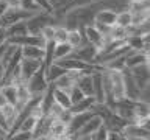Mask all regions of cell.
Wrapping results in <instances>:
<instances>
[{
  "label": "cell",
  "instance_id": "obj_1",
  "mask_svg": "<svg viewBox=\"0 0 150 140\" xmlns=\"http://www.w3.org/2000/svg\"><path fill=\"white\" fill-rule=\"evenodd\" d=\"M35 13L38 11H28V9H23L21 6H8L2 14V17H0V28H8L9 25H13L16 22L27 20Z\"/></svg>",
  "mask_w": 150,
  "mask_h": 140
},
{
  "label": "cell",
  "instance_id": "obj_2",
  "mask_svg": "<svg viewBox=\"0 0 150 140\" xmlns=\"http://www.w3.org/2000/svg\"><path fill=\"white\" fill-rule=\"evenodd\" d=\"M47 86H49V81L45 78V67L44 64H41V67L27 79V87L31 95H35V93H42L47 89Z\"/></svg>",
  "mask_w": 150,
  "mask_h": 140
},
{
  "label": "cell",
  "instance_id": "obj_3",
  "mask_svg": "<svg viewBox=\"0 0 150 140\" xmlns=\"http://www.w3.org/2000/svg\"><path fill=\"white\" fill-rule=\"evenodd\" d=\"M69 55L74 56V58H78V59L84 61V62L96 64V58L98 55V48H97V47H94L92 44H89V42L83 41L81 44H80L78 47H75Z\"/></svg>",
  "mask_w": 150,
  "mask_h": 140
},
{
  "label": "cell",
  "instance_id": "obj_4",
  "mask_svg": "<svg viewBox=\"0 0 150 140\" xmlns=\"http://www.w3.org/2000/svg\"><path fill=\"white\" fill-rule=\"evenodd\" d=\"M122 135H124V139H128V140H133V139L134 140H149L150 129L138 123H128L122 129Z\"/></svg>",
  "mask_w": 150,
  "mask_h": 140
},
{
  "label": "cell",
  "instance_id": "obj_5",
  "mask_svg": "<svg viewBox=\"0 0 150 140\" xmlns=\"http://www.w3.org/2000/svg\"><path fill=\"white\" fill-rule=\"evenodd\" d=\"M80 31H81V34H83V41L92 44L94 47H97L98 50L103 47V44H105V36L94 27V23H89V25L83 27V30H80Z\"/></svg>",
  "mask_w": 150,
  "mask_h": 140
},
{
  "label": "cell",
  "instance_id": "obj_6",
  "mask_svg": "<svg viewBox=\"0 0 150 140\" xmlns=\"http://www.w3.org/2000/svg\"><path fill=\"white\" fill-rule=\"evenodd\" d=\"M120 72H122V76H124V84H125V97L130 98V100H134L136 101L139 98V92H141L139 86L136 84V81H134V78H133V75H131L128 67H124Z\"/></svg>",
  "mask_w": 150,
  "mask_h": 140
},
{
  "label": "cell",
  "instance_id": "obj_7",
  "mask_svg": "<svg viewBox=\"0 0 150 140\" xmlns=\"http://www.w3.org/2000/svg\"><path fill=\"white\" fill-rule=\"evenodd\" d=\"M102 125V118L98 117L97 114H94L91 118H89L86 123H84L81 128H80L77 132H75L74 139H83V140H89V137H91V134H94L96 131L98 129V126Z\"/></svg>",
  "mask_w": 150,
  "mask_h": 140
},
{
  "label": "cell",
  "instance_id": "obj_8",
  "mask_svg": "<svg viewBox=\"0 0 150 140\" xmlns=\"http://www.w3.org/2000/svg\"><path fill=\"white\" fill-rule=\"evenodd\" d=\"M42 59H30V58H22L19 64V73H21V81L27 83V79L41 67Z\"/></svg>",
  "mask_w": 150,
  "mask_h": 140
},
{
  "label": "cell",
  "instance_id": "obj_9",
  "mask_svg": "<svg viewBox=\"0 0 150 140\" xmlns=\"http://www.w3.org/2000/svg\"><path fill=\"white\" fill-rule=\"evenodd\" d=\"M130 72L133 75L136 84L139 86V89H142L144 86L150 84V72H149V62L134 65V67H130Z\"/></svg>",
  "mask_w": 150,
  "mask_h": 140
},
{
  "label": "cell",
  "instance_id": "obj_10",
  "mask_svg": "<svg viewBox=\"0 0 150 140\" xmlns=\"http://www.w3.org/2000/svg\"><path fill=\"white\" fill-rule=\"evenodd\" d=\"M102 70H96V72H92V97L96 98V103H103V101H105Z\"/></svg>",
  "mask_w": 150,
  "mask_h": 140
},
{
  "label": "cell",
  "instance_id": "obj_11",
  "mask_svg": "<svg viewBox=\"0 0 150 140\" xmlns=\"http://www.w3.org/2000/svg\"><path fill=\"white\" fill-rule=\"evenodd\" d=\"M66 137H67V125L59 118H53L47 139H66Z\"/></svg>",
  "mask_w": 150,
  "mask_h": 140
},
{
  "label": "cell",
  "instance_id": "obj_12",
  "mask_svg": "<svg viewBox=\"0 0 150 140\" xmlns=\"http://www.w3.org/2000/svg\"><path fill=\"white\" fill-rule=\"evenodd\" d=\"M75 84L84 95H92V73H86V72L77 73Z\"/></svg>",
  "mask_w": 150,
  "mask_h": 140
},
{
  "label": "cell",
  "instance_id": "obj_13",
  "mask_svg": "<svg viewBox=\"0 0 150 140\" xmlns=\"http://www.w3.org/2000/svg\"><path fill=\"white\" fill-rule=\"evenodd\" d=\"M94 103H96V98H94L92 95H86V97H83L80 101L74 103L69 109H70L72 114H77V112H84V111H91V107L94 106Z\"/></svg>",
  "mask_w": 150,
  "mask_h": 140
},
{
  "label": "cell",
  "instance_id": "obj_14",
  "mask_svg": "<svg viewBox=\"0 0 150 140\" xmlns=\"http://www.w3.org/2000/svg\"><path fill=\"white\" fill-rule=\"evenodd\" d=\"M116 11L112 9H100L96 17H94V22H98V23H105V25H116Z\"/></svg>",
  "mask_w": 150,
  "mask_h": 140
},
{
  "label": "cell",
  "instance_id": "obj_15",
  "mask_svg": "<svg viewBox=\"0 0 150 140\" xmlns=\"http://www.w3.org/2000/svg\"><path fill=\"white\" fill-rule=\"evenodd\" d=\"M69 70H66L64 67H61V65L58 64V62H52L49 67L45 69V78H47V81H56L59 76H63L64 73H67Z\"/></svg>",
  "mask_w": 150,
  "mask_h": 140
},
{
  "label": "cell",
  "instance_id": "obj_16",
  "mask_svg": "<svg viewBox=\"0 0 150 140\" xmlns=\"http://www.w3.org/2000/svg\"><path fill=\"white\" fill-rule=\"evenodd\" d=\"M53 98H55V103L59 104L63 109H69L72 106L70 103V97H69V92L64 90V89H58L55 86V92H53Z\"/></svg>",
  "mask_w": 150,
  "mask_h": 140
},
{
  "label": "cell",
  "instance_id": "obj_17",
  "mask_svg": "<svg viewBox=\"0 0 150 140\" xmlns=\"http://www.w3.org/2000/svg\"><path fill=\"white\" fill-rule=\"evenodd\" d=\"M22 50V58H30V59H42L44 58V48L38 45H23L21 47Z\"/></svg>",
  "mask_w": 150,
  "mask_h": 140
},
{
  "label": "cell",
  "instance_id": "obj_18",
  "mask_svg": "<svg viewBox=\"0 0 150 140\" xmlns=\"http://www.w3.org/2000/svg\"><path fill=\"white\" fill-rule=\"evenodd\" d=\"M5 31H6V36H8V37H11V36L28 34V28H27L25 20H21V22L13 23V25H9L8 28H5Z\"/></svg>",
  "mask_w": 150,
  "mask_h": 140
},
{
  "label": "cell",
  "instance_id": "obj_19",
  "mask_svg": "<svg viewBox=\"0 0 150 140\" xmlns=\"http://www.w3.org/2000/svg\"><path fill=\"white\" fill-rule=\"evenodd\" d=\"M2 92L5 98H6V101L9 104H17V90H16V84L14 83H8V84H3L2 86Z\"/></svg>",
  "mask_w": 150,
  "mask_h": 140
},
{
  "label": "cell",
  "instance_id": "obj_20",
  "mask_svg": "<svg viewBox=\"0 0 150 140\" xmlns=\"http://www.w3.org/2000/svg\"><path fill=\"white\" fill-rule=\"evenodd\" d=\"M72 50L74 48L67 44V42H55V48H53V58H55V61L64 58V56H67Z\"/></svg>",
  "mask_w": 150,
  "mask_h": 140
},
{
  "label": "cell",
  "instance_id": "obj_21",
  "mask_svg": "<svg viewBox=\"0 0 150 140\" xmlns=\"http://www.w3.org/2000/svg\"><path fill=\"white\" fill-rule=\"evenodd\" d=\"M38 120H39V115H36V114H33V112H31L30 115L25 117V120L21 123V126H19L17 131H27V132H31L33 134V129H35Z\"/></svg>",
  "mask_w": 150,
  "mask_h": 140
},
{
  "label": "cell",
  "instance_id": "obj_22",
  "mask_svg": "<svg viewBox=\"0 0 150 140\" xmlns=\"http://www.w3.org/2000/svg\"><path fill=\"white\" fill-rule=\"evenodd\" d=\"M125 44L128 45L131 50H134V51L144 50V42H142V37L138 36V34H128V36L125 37Z\"/></svg>",
  "mask_w": 150,
  "mask_h": 140
},
{
  "label": "cell",
  "instance_id": "obj_23",
  "mask_svg": "<svg viewBox=\"0 0 150 140\" xmlns=\"http://www.w3.org/2000/svg\"><path fill=\"white\" fill-rule=\"evenodd\" d=\"M116 25L128 28L131 25V11L130 9H122L116 14Z\"/></svg>",
  "mask_w": 150,
  "mask_h": 140
},
{
  "label": "cell",
  "instance_id": "obj_24",
  "mask_svg": "<svg viewBox=\"0 0 150 140\" xmlns=\"http://www.w3.org/2000/svg\"><path fill=\"white\" fill-rule=\"evenodd\" d=\"M67 44L72 47V48H75V47H78L80 44L83 42V34L80 30H69L67 31Z\"/></svg>",
  "mask_w": 150,
  "mask_h": 140
},
{
  "label": "cell",
  "instance_id": "obj_25",
  "mask_svg": "<svg viewBox=\"0 0 150 140\" xmlns=\"http://www.w3.org/2000/svg\"><path fill=\"white\" fill-rule=\"evenodd\" d=\"M0 109H2L5 118H6V121L9 123V128H11L13 121H14V118H16V114H17V107L14 106V104H9V103H6V104H3Z\"/></svg>",
  "mask_w": 150,
  "mask_h": 140
},
{
  "label": "cell",
  "instance_id": "obj_26",
  "mask_svg": "<svg viewBox=\"0 0 150 140\" xmlns=\"http://www.w3.org/2000/svg\"><path fill=\"white\" fill-rule=\"evenodd\" d=\"M127 36H128V30H127L125 27H120V25H112V28H111V33H110V37H111V39H119V41H124Z\"/></svg>",
  "mask_w": 150,
  "mask_h": 140
},
{
  "label": "cell",
  "instance_id": "obj_27",
  "mask_svg": "<svg viewBox=\"0 0 150 140\" xmlns=\"http://www.w3.org/2000/svg\"><path fill=\"white\" fill-rule=\"evenodd\" d=\"M67 28L64 25H58L55 27V33H53V41L55 42H66L67 41Z\"/></svg>",
  "mask_w": 150,
  "mask_h": 140
},
{
  "label": "cell",
  "instance_id": "obj_28",
  "mask_svg": "<svg viewBox=\"0 0 150 140\" xmlns=\"http://www.w3.org/2000/svg\"><path fill=\"white\" fill-rule=\"evenodd\" d=\"M67 92H69L70 103H72V104H74V103H77V101H80L83 97H86V95H84V93H83V92H81V90H80V89L77 87V84H74V86L70 87Z\"/></svg>",
  "mask_w": 150,
  "mask_h": 140
},
{
  "label": "cell",
  "instance_id": "obj_29",
  "mask_svg": "<svg viewBox=\"0 0 150 140\" xmlns=\"http://www.w3.org/2000/svg\"><path fill=\"white\" fill-rule=\"evenodd\" d=\"M19 6L23 9H28V11H41L39 5L35 0H19Z\"/></svg>",
  "mask_w": 150,
  "mask_h": 140
},
{
  "label": "cell",
  "instance_id": "obj_30",
  "mask_svg": "<svg viewBox=\"0 0 150 140\" xmlns=\"http://www.w3.org/2000/svg\"><path fill=\"white\" fill-rule=\"evenodd\" d=\"M53 33H55V25H45L41 30V36L47 41H53Z\"/></svg>",
  "mask_w": 150,
  "mask_h": 140
},
{
  "label": "cell",
  "instance_id": "obj_31",
  "mask_svg": "<svg viewBox=\"0 0 150 140\" xmlns=\"http://www.w3.org/2000/svg\"><path fill=\"white\" fill-rule=\"evenodd\" d=\"M8 139H14V140H31V132H27V131H16L14 134L8 135Z\"/></svg>",
  "mask_w": 150,
  "mask_h": 140
},
{
  "label": "cell",
  "instance_id": "obj_32",
  "mask_svg": "<svg viewBox=\"0 0 150 140\" xmlns=\"http://www.w3.org/2000/svg\"><path fill=\"white\" fill-rule=\"evenodd\" d=\"M0 126L6 131V132H9V123L6 121V118H5V115H3V112H2V109H0Z\"/></svg>",
  "mask_w": 150,
  "mask_h": 140
},
{
  "label": "cell",
  "instance_id": "obj_33",
  "mask_svg": "<svg viewBox=\"0 0 150 140\" xmlns=\"http://www.w3.org/2000/svg\"><path fill=\"white\" fill-rule=\"evenodd\" d=\"M35 2L39 5V8H41V9H44V11H50V13H52V6L49 5V2H47V0H35Z\"/></svg>",
  "mask_w": 150,
  "mask_h": 140
},
{
  "label": "cell",
  "instance_id": "obj_34",
  "mask_svg": "<svg viewBox=\"0 0 150 140\" xmlns=\"http://www.w3.org/2000/svg\"><path fill=\"white\" fill-rule=\"evenodd\" d=\"M9 6L8 0H0V17H2V14L5 13V9H6Z\"/></svg>",
  "mask_w": 150,
  "mask_h": 140
},
{
  "label": "cell",
  "instance_id": "obj_35",
  "mask_svg": "<svg viewBox=\"0 0 150 140\" xmlns=\"http://www.w3.org/2000/svg\"><path fill=\"white\" fill-rule=\"evenodd\" d=\"M6 48H8V42L0 44V61L3 59V55H5V51H6Z\"/></svg>",
  "mask_w": 150,
  "mask_h": 140
},
{
  "label": "cell",
  "instance_id": "obj_36",
  "mask_svg": "<svg viewBox=\"0 0 150 140\" xmlns=\"http://www.w3.org/2000/svg\"><path fill=\"white\" fill-rule=\"evenodd\" d=\"M6 98H5V95H3V92H2V87H0V107H2L3 104H6Z\"/></svg>",
  "mask_w": 150,
  "mask_h": 140
},
{
  "label": "cell",
  "instance_id": "obj_37",
  "mask_svg": "<svg viewBox=\"0 0 150 140\" xmlns=\"http://www.w3.org/2000/svg\"><path fill=\"white\" fill-rule=\"evenodd\" d=\"M6 135H8V132L2 128V126H0V140H5V139H6Z\"/></svg>",
  "mask_w": 150,
  "mask_h": 140
},
{
  "label": "cell",
  "instance_id": "obj_38",
  "mask_svg": "<svg viewBox=\"0 0 150 140\" xmlns=\"http://www.w3.org/2000/svg\"><path fill=\"white\" fill-rule=\"evenodd\" d=\"M3 73H5V65H3L2 61H0V81H2V78H3Z\"/></svg>",
  "mask_w": 150,
  "mask_h": 140
}]
</instances>
